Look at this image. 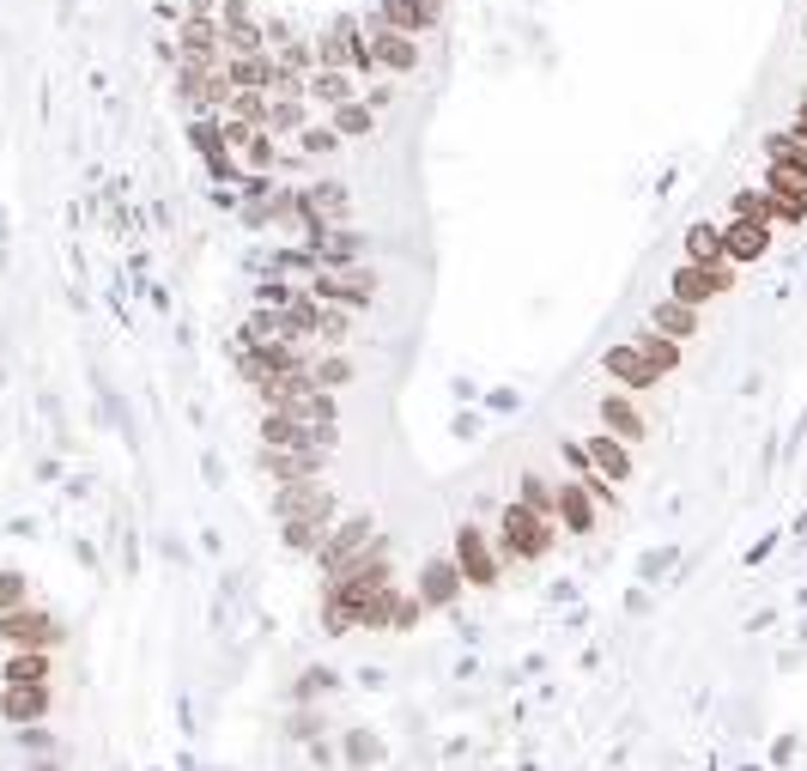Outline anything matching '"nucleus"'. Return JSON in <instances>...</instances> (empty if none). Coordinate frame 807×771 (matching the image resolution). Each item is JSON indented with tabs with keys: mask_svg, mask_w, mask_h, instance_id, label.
Wrapping results in <instances>:
<instances>
[{
	"mask_svg": "<svg viewBox=\"0 0 807 771\" xmlns=\"http://www.w3.org/2000/svg\"><path fill=\"white\" fill-rule=\"evenodd\" d=\"M492 547H498V559H504V571L511 565H541L546 552L558 547V523L553 517H535L528 505H504L498 510V529H492Z\"/></svg>",
	"mask_w": 807,
	"mask_h": 771,
	"instance_id": "obj_1",
	"label": "nucleus"
},
{
	"mask_svg": "<svg viewBox=\"0 0 807 771\" xmlns=\"http://www.w3.org/2000/svg\"><path fill=\"white\" fill-rule=\"evenodd\" d=\"M450 559H455V571H462L467 589H498L504 584V559H498V547H492V529H480V523H455Z\"/></svg>",
	"mask_w": 807,
	"mask_h": 771,
	"instance_id": "obj_2",
	"label": "nucleus"
},
{
	"mask_svg": "<svg viewBox=\"0 0 807 771\" xmlns=\"http://www.w3.org/2000/svg\"><path fill=\"white\" fill-rule=\"evenodd\" d=\"M310 298L316 304H341V311H371L376 304V267H316V280H310Z\"/></svg>",
	"mask_w": 807,
	"mask_h": 771,
	"instance_id": "obj_3",
	"label": "nucleus"
},
{
	"mask_svg": "<svg viewBox=\"0 0 807 771\" xmlns=\"http://www.w3.org/2000/svg\"><path fill=\"white\" fill-rule=\"evenodd\" d=\"M61 638H68V626L56 620L49 608H12V613H0V645L7 650H56Z\"/></svg>",
	"mask_w": 807,
	"mask_h": 771,
	"instance_id": "obj_4",
	"label": "nucleus"
},
{
	"mask_svg": "<svg viewBox=\"0 0 807 771\" xmlns=\"http://www.w3.org/2000/svg\"><path fill=\"white\" fill-rule=\"evenodd\" d=\"M723 292H735V267H705V262H680L668 274V298L693 304V311H705V304H717Z\"/></svg>",
	"mask_w": 807,
	"mask_h": 771,
	"instance_id": "obj_5",
	"label": "nucleus"
},
{
	"mask_svg": "<svg viewBox=\"0 0 807 771\" xmlns=\"http://www.w3.org/2000/svg\"><path fill=\"white\" fill-rule=\"evenodd\" d=\"M364 43H371L376 73H395V80L420 73V37L395 31V24H383V19H364Z\"/></svg>",
	"mask_w": 807,
	"mask_h": 771,
	"instance_id": "obj_6",
	"label": "nucleus"
},
{
	"mask_svg": "<svg viewBox=\"0 0 807 771\" xmlns=\"http://www.w3.org/2000/svg\"><path fill=\"white\" fill-rule=\"evenodd\" d=\"M176 98L194 115H225L231 110V80L225 68H176Z\"/></svg>",
	"mask_w": 807,
	"mask_h": 771,
	"instance_id": "obj_7",
	"label": "nucleus"
},
{
	"mask_svg": "<svg viewBox=\"0 0 807 771\" xmlns=\"http://www.w3.org/2000/svg\"><path fill=\"white\" fill-rule=\"evenodd\" d=\"M371 541H376V517H371V510H353V517H341V523L329 529V541L316 547L322 577H329V571H341V565L353 559V552H364Z\"/></svg>",
	"mask_w": 807,
	"mask_h": 771,
	"instance_id": "obj_8",
	"label": "nucleus"
},
{
	"mask_svg": "<svg viewBox=\"0 0 807 771\" xmlns=\"http://www.w3.org/2000/svg\"><path fill=\"white\" fill-rule=\"evenodd\" d=\"M176 68H225V31H219V19L176 24Z\"/></svg>",
	"mask_w": 807,
	"mask_h": 771,
	"instance_id": "obj_9",
	"label": "nucleus"
},
{
	"mask_svg": "<svg viewBox=\"0 0 807 771\" xmlns=\"http://www.w3.org/2000/svg\"><path fill=\"white\" fill-rule=\"evenodd\" d=\"M297 207H304V237L322 225H353V195L346 183H304L297 189Z\"/></svg>",
	"mask_w": 807,
	"mask_h": 771,
	"instance_id": "obj_10",
	"label": "nucleus"
},
{
	"mask_svg": "<svg viewBox=\"0 0 807 771\" xmlns=\"http://www.w3.org/2000/svg\"><path fill=\"white\" fill-rule=\"evenodd\" d=\"M602 371H607V377H614V383H619V389H626V395H649V389H662V371L649 365V358L637 353L632 341L607 346V353H602Z\"/></svg>",
	"mask_w": 807,
	"mask_h": 771,
	"instance_id": "obj_11",
	"label": "nucleus"
},
{
	"mask_svg": "<svg viewBox=\"0 0 807 771\" xmlns=\"http://www.w3.org/2000/svg\"><path fill=\"white\" fill-rule=\"evenodd\" d=\"M304 250L316 255V267H353V262H364V231L359 225H322L304 237Z\"/></svg>",
	"mask_w": 807,
	"mask_h": 771,
	"instance_id": "obj_12",
	"label": "nucleus"
},
{
	"mask_svg": "<svg viewBox=\"0 0 807 771\" xmlns=\"http://www.w3.org/2000/svg\"><path fill=\"white\" fill-rule=\"evenodd\" d=\"M602 432H614L626 449L649 444V419H644V407H637V395H626V389H607L602 395Z\"/></svg>",
	"mask_w": 807,
	"mask_h": 771,
	"instance_id": "obj_13",
	"label": "nucleus"
},
{
	"mask_svg": "<svg viewBox=\"0 0 807 771\" xmlns=\"http://www.w3.org/2000/svg\"><path fill=\"white\" fill-rule=\"evenodd\" d=\"M462 571H455L450 552H432V559L420 565V584H413V596H420V608H455V596H462Z\"/></svg>",
	"mask_w": 807,
	"mask_h": 771,
	"instance_id": "obj_14",
	"label": "nucleus"
},
{
	"mask_svg": "<svg viewBox=\"0 0 807 771\" xmlns=\"http://www.w3.org/2000/svg\"><path fill=\"white\" fill-rule=\"evenodd\" d=\"M262 474L273 486L322 480V474H329V449H262Z\"/></svg>",
	"mask_w": 807,
	"mask_h": 771,
	"instance_id": "obj_15",
	"label": "nucleus"
},
{
	"mask_svg": "<svg viewBox=\"0 0 807 771\" xmlns=\"http://www.w3.org/2000/svg\"><path fill=\"white\" fill-rule=\"evenodd\" d=\"M262 449H329L334 456V426H297L285 414H262Z\"/></svg>",
	"mask_w": 807,
	"mask_h": 771,
	"instance_id": "obj_16",
	"label": "nucleus"
},
{
	"mask_svg": "<svg viewBox=\"0 0 807 771\" xmlns=\"http://www.w3.org/2000/svg\"><path fill=\"white\" fill-rule=\"evenodd\" d=\"M371 19L395 24V31H407V37H432L437 24H444V0H376Z\"/></svg>",
	"mask_w": 807,
	"mask_h": 771,
	"instance_id": "obj_17",
	"label": "nucleus"
},
{
	"mask_svg": "<svg viewBox=\"0 0 807 771\" xmlns=\"http://www.w3.org/2000/svg\"><path fill=\"white\" fill-rule=\"evenodd\" d=\"M334 523H341V505L304 510V517H285V523H280V541H285V552H310V559H316V547L329 541Z\"/></svg>",
	"mask_w": 807,
	"mask_h": 771,
	"instance_id": "obj_18",
	"label": "nucleus"
},
{
	"mask_svg": "<svg viewBox=\"0 0 807 771\" xmlns=\"http://www.w3.org/2000/svg\"><path fill=\"white\" fill-rule=\"evenodd\" d=\"M583 456H589V468L602 474L607 486H619V480H632L637 474V461H632V449L614 438V432H589V438H583Z\"/></svg>",
	"mask_w": 807,
	"mask_h": 771,
	"instance_id": "obj_19",
	"label": "nucleus"
},
{
	"mask_svg": "<svg viewBox=\"0 0 807 771\" xmlns=\"http://www.w3.org/2000/svg\"><path fill=\"white\" fill-rule=\"evenodd\" d=\"M771 250V225L765 220H723V262L740 267V262H759Z\"/></svg>",
	"mask_w": 807,
	"mask_h": 771,
	"instance_id": "obj_20",
	"label": "nucleus"
},
{
	"mask_svg": "<svg viewBox=\"0 0 807 771\" xmlns=\"http://www.w3.org/2000/svg\"><path fill=\"white\" fill-rule=\"evenodd\" d=\"M595 498H589V486L583 480H558V535H595Z\"/></svg>",
	"mask_w": 807,
	"mask_h": 771,
	"instance_id": "obj_21",
	"label": "nucleus"
},
{
	"mask_svg": "<svg viewBox=\"0 0 807 771\" xmlns=\"http://www.w3.org/2000/svg\"><path fill=\"white\" fill-rule=\"evenodd\" d=\"M322 505H341L329 480H292V486H273V517H304V510H322Z\"/></svg>",
	"mask_w": 807,
	"mask_h": 771,
	"instance_id": "obj_22",
	"label": "nucleus"
},
{
	"mask_svg": "<svg viewBox=\"0 0 807 771\" xmlns=\"http://www.w3.org/2000/svg\"><path fill=\"white\" fill-rule=\"evenodd\" d=\"M304 98H310V104H322V110H341V104H353V98H359V80L346 68H316L304 80Z\"/></svg>",
	"mask_w": 807,
	"mask_h": 771,
	"instance_id": "obj_23",
	"label": "nucleus"
},
{
	"mask_svg": "<svg viewBox=\"0 0 807 771\" xmlns=\"http://www.w3.org/2000/svg\"><path fill=\"white\" fill-rule=\"evenodd\" d=\"M49 704H56L49 687H0V717L7 723H43Z\"/></svg>",
	"mask_w": 807,
	"mask_h": 771,
	"instance_id": "obj_24",
	"label": "nucleus"
},
{
	"mask_svg": "<svg viewBox=\"0 0 807 771\" xmlns=\"http://www.w3.org/2000/svg\"><path fill=\"white\" fill-rule=\"evenodd\" d=\"M285 419H297V426H341V402H334L329 389H304L292 395V402L280 407Z\"/></svg>",
	"mask_w": 807,
	"mask_h": 771,
	"instance_id": "obj_25",
	"label": "nucleus"
},
{
	"mask_svg": "<svg viewBox=\"0 0 807 771\" xmlns=\"http://www.w3.org/2000/svg\"><path fill=\"white\" fill-rule=\"evenodd\" d=\"M698 323H705V311H693V304H680V298H656V311H649V328H662L668 341H693Z\"/></svg>",
	"mask_w": 807,
	"mask_h": 771,
	"instance_id": "obj_26",
	"label": "nucleus"
},
{
	"mask_svg": "<svg viewBox=\"0 0 807 771\" xmlns=\"http://www.w3.org/2000/svg\"><path fill=\"white\" fill-rule=\"evenodd\" d=\"M49 674H56L49 650H12L7 668H0V680H7V687H49Z\"/></svg>",
	"mask_w": 807,
	"mask_h": 771,
	"instance_id": "obj_27",
	"label": "nucleus"
},
{
	"mask_svg": "<svg viewBox=\"0 0 807 771\" xmlns=\"http://www.w3.org/2000/svg\"><path fill=\"white\" fill-rule=\"evenodd\" d=\"M225 80H231V92H268L273 55H268V49H262V55H231L225 61Z\"/></svg>",
	"mask_w": 807,
	"mask_h": 771,
	"instance_id": "obj_28",
	"label": "nucleus"
},
{
	"mask_svg": "<svg viewBox=\"0 0 807 771\" xmlns=\"http://www.w3.org/2000/svg\"><path fill=\"white\" fill-rule=\"evenodd\" d=\"M316 323H322V304L310 298V292H292V304L280 311L285 341H316Z\"/></svg>",
	"mask_w": 807,
	"mask_h": 771,
	"instance_id": "obj_29",
	"label": "nucleus"
},
{
	"mask_svg": "<svg viewBox=\"0 0 807 771\" xmlns=\"http://www.w3.org/2000/svg\"><path fill=\"white\" fill-rule=\"evenodd\" d=\"M632 346H637V353H644L649 365L662 371V377H668V371H680V358H686V353H680V341H668V334H662V328H649V323L632 334Z\"/></svg>",
	"mask_w": 807,
	"mask_h": 771,
	"instance_id": "obj_30",
	"label": "nucleus"
},
{
	"mask_svg": "<svg viewBox=\"0 0 807 771\" xmlns=\"http://www.w3.org/2000/svg\"><path fill=\"white\" fill-rule=\"evenodd\" d=\"M680 250H686V262H705V267H723V225H710V220L686 225Z\"/></svg>",
	"mask_w": 807,
	"mask_h": 771,
	"instance_id": "obj_31",
	"label": "nucleus"
},
{
	"mask_svg": "<svg viewBox=\"0 0 807 771\" xmlns=\"http://www.w3.org/2000/svg\"><path fill=\"white\" fill-rule=\"evenodd\" d=\"M231 159H238L243 176H273V171H280V146H273V134H250Z\"/></svg>",
	"mask_w": 807,
	"mask_h": 771,
	"instance_id": "obj_32",
	"label": "nucleus"
},
{
	"mask_svg": "<svg viewBox=\"0 0 807 771\" xmlns=\"http://www.w3.org/2000/svg\"><path fill=\"white\" fill-rule=\"evenodd\" d=\"M310 128V98H268V134H304Z\"/></svg>",
	"mask_w": 807,
	"mask_h": 771,
	"instance_id": "obj_33",
	"label": "nucleus"
},
{
	"mask_svg": "<svg viewBox=\"0 0 807 771\" xmlns=\"http://www.w3.org/2000/svg\"><path fill=\"white\" fill-rule=\"evenodd\" d=\"M765 164H784V171H801L807 176V140L796 128H777V134H765Z\"/></svg>",
	"mask_w": 807,
	"mask_h": 771,
	"instance_id": "obj_34",
	"label": "nucleus"
},
{
	"mask_svg": "<svg viewBox=\"0 0 807 771\" xmlns=\"http://www.w3.org/2000/svg\"><path fill=\"white\" fill-rule=\"evenodd\" d=\"M401 596H407V589H401V577H395V584L376 589V596L359 608V626H371V632H395V608H401Z\"/></svg>",
	"mask_w": 807,
	"mask_h": 771,
	"instance_id": "obj_35",
	"label": "nucleus"
},
{
	"mask_svg": "<svg viewBox=\"0 0 807 771\" xmlns=\"http://www.w3.org/2000/svg\"><path fill=\"white\" fill-rule=\"evenodd\" d=\"M329 128H334V134H341V146H346V140H364V134H376V110L364 104V98H353V104L329 110Z\"/></svg>",
	"mask_w": 807,
	"mask_h": 771,
	"instance_id": "obj_36",
	"label": "nucleus"
},
{
	"mask_svg": "<svg viewBox=\"0 0 807 771\" xmlns=\"http://www.w3.org/2000/svg\"><path fill=\"white\" fill-rule=\"evenodd\" d=\"M516 505H528L535 517H553V510H558V480H546L541 468H528L523 486H516ZM553 523H558V517H553Z\"/></svg>",
	"mask_w": 807,
	"mask_h": 771,
	"instance_id": "obj_37",
	"label": "nucleus"
},
{
	"mask_svg": "<svg viewBox=\"0 0 807 771\" xmlns=\"http://www.w3.org/2000/svg\"><path fill=\"white\" fill-rule=\"evenodd\" d=\"M219 31H225V61L231 55H262L268 49V31L255 19H219Z\"/></svg>",
	"mask_w": 807,
	"mask_h": 771,
	"instance_id": "obj_38",
	"label": "nucleus"
},
{
	"mask_svg": "<svg viewBox=\"0 0 807 771\" xmlns=\"http://www.w3.org/2000/svg\"><path fill=\"white\" fill-rule=\"evenodd\" d=\"M346 383H353V358H346V353H322V346H316V389H346Z\"/></svg>",
	"mask_w": 807,
	"mask_h": 771,
	"instance_id": "obj_39",
	"label": "nucleus"
},
{
	"mask_svg": "<svg viewBox=\"0 0 807 771\" xmlns=\"http://www.w3.org/2000/svg\"><path fill=\"white\" fill-rule=\"evenodd\" d=\"M759 189H765V183H759ZM765 225H807V201L765 189Z\"/></svg>",
	"mask_w": 807,
	"mask_h": 771,
	"instance_id": "obj_40",
	"label": "nucleus"
},
{
	"mask_svg": "<svg viewBox=\"0 0 807 771\" xmlns=\"http://www.w3.org/2000/svg\"><path fill=\"white\" fill-rule=\"evenodd\" d=\"M231 122H243V128H262L268 134V92H231Z\"/></svg>",
	"mask_w": 807,
	"mask_h": 771,
	"instance_id": "obj_41",
	"label": "nucleus"
},
{
	"mask_svg": "<svg viewBox=\"0 0 807 771\" xmlns=\"http://www.w3.org/2000/svg\"><path fill=\"white\" fill-rule=\"evenodd\" d=\"M297 146H304V159H329V152H341V134H334L329 122H310L304 134H297Z\"/></svg>",
	"mask_w": 807,
	"mask_h": 771,
	"instance_id": "obj_42",
	"label": "nucleus"
},
{
	"mask_svg": "<svg viewBox=\"0 0 807 771\" xmlns=\"http://www.w3.org/2000/svg\"><path fill=\"white\" fill-rule=\"evenodd\" d=\"M765 189H777V195H796V201H807V176H801V171H784V164H765Z\"/></svg>",
	"mask_w": 807,
	"mask_h": 771,
	"instance_id": "obj_43",
	"label": "nucleus"
},
{
	"mask_svg": "<svg viewBox=\"0 0 807 771\" xmlns=\"http://www.w3.org/2000/svg\"><path fill=\"white\" fill-rule=\"evenodd\" d=\"M728 220H765V189H735L728 195Z\"/></svg>",
	"mask_w": 807,
	"mask_h": 771,
	"instance_id": "obj_44",
	"label": "nucleus"
},
{
	"mask_svg": "<svg viewBox=\"0 0 807 771\" xmlns=\"http://www.w3.org/2000/svg\"><path fill=\"white\" fill-rule=\"evenodd\" d=\"M24 596H31V584H24L19 571H0V613L24 608Z\"/></svg>",
	"mask_w": 807,
	"mask_h": 771,
	"instance_id": "obj_45",
	"label": "nucleus"
},
{
	"mask_svg": "<svg viewBox=\"0 0 807 771\" xmlns=\"http://www.w3.org/2000/svg\"><path fill=\"white\" fill-rule=\"evenodd\" d=\"M268 98H304V73H292V68H280V61H273Z\"/></svg>",
	"mask_w": 807,
	"mask_h": 771,
	"instance_id": "obj_46",
	"label": "nucleus"
},
{
	"mask_svg": "<svg viewBox=\"0 0 807 771\" xmlns=\"http://www.w3.org/2000/svg\"><path fill=\"white\" fill-rule=\"evenodd\" d=\"M420 596H401V608H395V632H413V626H420Z\"/></svg>",
	"mask_w": 807,
	"mask_h": 771,
	"instance_id": "obj_47",
	"label": "nucleus"
},
{
	"mask_svg": "<svg viewBox=\"0 0 807 771\" xmlns=\"http://www.w3.org/2000/svg\"><path fill=\"white\" fill-rule=\"evenodd\" d=\"M364 104H371V110H389V104H395V85H389V80H376L371 92H364Z\"/></svg>",
	"mask_w": 807,
	"mask_h": 771,
	"instance_id": "obj_48",
	"label": "nucleus"
},
{
	"mask_svg": "<svg viewBox=\"0 0 807 771\" xmlns=\"http://www.w3.org/2000/svg\"><path fill=\"white\" fill-rule=\"evenodd\" d=\"M189 7V19H219V0H182Z\"/></svg>",
	"mask_w": 807,
	"mask_h": 771,
	"instance_id": "obj_49",
	"label": "nucleus"
},
{
	"mask_svg": "<svg viewBox=\"0 0 807 771\" xmlns=\"http://www.w3.org/2000/svg\"><path fill=\"white\" fill-rule=\"evenodd\" d=\"M796 134L807 140V92H801V104H796Z\"/></svg>",
	"mask_w": 807,
	"mask_h": 771,
	"instance_id": "obj_50",
	"label": "nucleus"
},
{
	"mask_svg": "<svg viewBox=\"0 0 807 771\" xmlns=\"http://www.w3.org/2000/svg\"><path fill=\"white\" fill-rule=\"evenodd\" d=\"M37 771H56V765H37Z\"/></svg>",
	"mask_w": 807,
	"mask_h": 771,
	"instance_id": "obj_51",
	"label": "nucleus"
},
{
	"mask_svg": "<svg viewBox=\"0 0 807 771\" xmlns=\"http://www.w3.org/2000/svg\"><path fill=\"white\" fill-rule=\"evenodd\" d=\"M801 37H807V19H801Z\"/></svg>",
	"mask_w": 807,
	"mask_h": 771,
	"instance_id": "obj_52",
	"label": "nucleus"
}]
</instances>
